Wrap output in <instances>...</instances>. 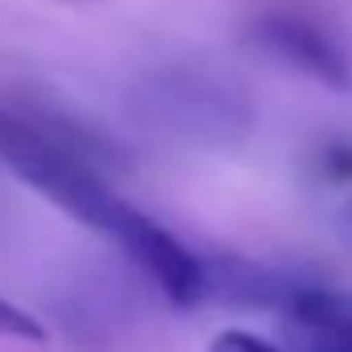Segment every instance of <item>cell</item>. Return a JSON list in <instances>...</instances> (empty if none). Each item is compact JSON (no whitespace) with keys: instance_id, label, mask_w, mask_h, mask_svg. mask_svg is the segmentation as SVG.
Wrapping results in <instances>:
<instances>
[{"instance_id":"6da1fadb","label":"cell","mask_w":352,"mask_h":352,"mask_svg":"<svg viewBox=\"0 0 352 352\" xmlns=\"http://www.w3.org/2000/svg\"><path fill=\"white\" fill-rule=\"evenodd\" d=\"M111 148L87 127L33 98L0 94V164L41 192L54 209L111 238V246L131 230L140 209L115 192L107 176Z\"/></svg>"},{"instance_id":"7a4b0ae2","label":"cell","mask_w":352,"mask_h":352,"mask_svg":"<svg viewBox=\"0 0 352 352\" xmlns=\"http://www.w3.org/2000/svg\"><path fill=\"white\" fill-rule=\"evenodd\" d=\"M135 119L180 144H230L246 131V98L221 74L176 66L131 90Z\"/></svg>"},{"instance_id":"3957f363","label":"cell","mask_w":352,"mask_h":352,"mask_svg":"<svg viewBox=\"0 0 352 352\" xmlns=\"http://www.w3.org/2000/svg\"><path fill=\"white\" fill-rule=\"evenodd\" d=\"M270 307L287 352H352V291L283 274Z\"/></svg>"},{"instance_id":"277c9868","label":"cell","mask_w":352,"mask_h":352,"mask_svg":"<svg viewBox=\"0 0 352 352\" xmlns=\"http://www.w3.org/2000/svg\"><path fill=\"white\" fill-rule=\"evenodd\" d=\"M254 37L266 54H274L278 62H287L291 70L324 82V87H349L352 66L344 45L307 12L295 8H270L254 21Z\"/></svg>"},{"instance_id":"5b68a950","label":"cell","mask_w":352,"mask_h":352,"mask_svg":"<svg viewBox=\"0 0 352 352\" xmlns=\"http://www.w3.org/2000/svg\"><path fill=\"white\" fill-rule=\"evenodd\" d=\"M0 336L41 344V340H45V328H41V320H37V316H29L21 303H12L8 295H0Z\"/></svg>"},{"instance_id":"8992f818","label":"cell","mask_w":352,"mask_h":352,"mask_svg":"<svg viewBox=\"0 0 352 352\" xmlns=\"http://www.w3.org/2000/svg\"><path fill=\"white\" fill-rule=\"evenodd\" d=\"M209 352H287V349L270 344V340L254 336V332H238V328H234V332H221V336H213Z\"/></svg>"},{"instance_id":"52a82bcc","label":"cell","mask_w":352,"mask_h":352,"mask_svg":"<svg viewBox=\"0 0 352 352\" xmlns=\"http://www.w3.org/2000/svg\"><path fill=\"white\" fill-rule=\"evenodd\" d=\"M349 226H352V201H349Z\"/></svg>"}]
</instances>
